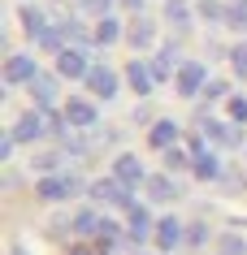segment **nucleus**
Masks as SVG:
<instances>
[{
    "label": "nucleus",
    "mask_w": 247,
    "mask_h": 255,
    "mask_svg": "<svg viewBox=\"0 0 247 255\" xmlns=\"http://www.w3.org/2000/svg\"><path fill=\"white\" fill-rule=\"evenodd\" d=\"M39 199H48V203H56V199H74L82 190V182L74 173H48V177H39Z\"/></svg>",
    "instance_id": "1"
},
{
    "label": "nucleus",
    "mask_w": 247,
    "mask_h": 255,
    "mask_svg": "<svg viewBox=\"0 0 247 255\" xmlns=\"http://www.w3.org/2000/svg\"><path fill=\"white\" fill-rule=\"evenodd\" d=\"M91 195H96L100 203H117V208H135V195H130V186H126V182H117V177H104V182H96V186H91Z\"/></svg>",
    "instance_id": "2"
},
{
    "label": "nucleus",
    "mask_w": 247,
    "mask_h": 255,
    "mask_svg": "<svg viewBox=\"0 0 247 255\" xmlns=\"http://www.w3.org/2000/svg\"><path fill=\"white\" fill-rule=\"evenodd\" d=\"M178 95H200L208 87V74H204V65L200 61H187V65H178Z\"/></svg>",
    "instance_id": "3"
},
{
    "label": "nucleus",
    "mask_w": 247,
    "mask_h": 255,
    "mask_svg": "<svg viewBox=\"0 0 247 255\" xmlns=\"http://www.w3.org/2000/svg\"><path fill=\"white\" fill-rule=\"evenodd\" d=\"M43 130H48V117H43V108H39V113H26V117H17L13 138H17V143H39Z\"/></svg>",
    "instance_id": "4"
},
{
    "label": "nucleus",
    "mask_w": 247,
    "mask_h": 255,
    "mask_svg": "<svg viewBox=\"0 0 247 255\" xmlns=\"http://www.w3.org/2000/svg\"><path fill=\"white\" fill-rule=\"evenodd\" d=\"M87 87H91V95H100V100H113V95H117V74H113L109 65H91Z\"/></svg>",
    "instance_id": "5"
},
{
    "label": "nucleus",
    "mask_w": 247,
    "mask_h": 255,
    "mask_svg": "<svg viewBox=\"0 0 247 255\" xmlns=\"http://www.w3.org/2000/svg\"><path fill=\"white\" fill-rule=\"evenodd\" d=\"M35 78H39V69H35L30 56H9V61H4V82H9V87H17V82H35Z\"/></svg>",
    "instance_id": "6"
},
{
    "label": "nucleus",
    "mask_w": 247,
    "mask_h": 255,
    "mask_svg": "<svg viewBox=\"0 0 247 255\" xmlns=\"http://www.w3.org/2000/svg\"><path fill=\"white\" fill-rule=\"evenodd\" d=\"M56 69H61L65 78H87V74H91V65H87V56H82L78 48H65V52L56 56Z\"/></svg>",
    "instance_id": "7"
},
{
    "label": "nucleus",
    "mask_w": 247,
    "mask_h": 255,
    "mask_svg": "<svg viewBox=\"0 0 247 255\" xmlns=\"http://www.w3.org/2000/svg\"><path fill=\"white\" fill-rule=\"evenodd\" d=\"M182 238H187V229H182L178 216H165L161 225H156V242H161V251H174Z\"/></svg>",
    "instance_id": "8"
},
{
    "label": "nucleus",
    "mask_w": 247,
    "mask_h": 255,
    "mask_svg": "<svg viewBox=\"0 0 247 255\" xmlns=\"http://www.w3.org/2000/svg\"><path fill=\"white\" fill-rule=\"evenodd\" d=\"M113 177H117V182H126V186H139V182H143V164H139V156H117Z\"/></svg>",
    "instance_id": "9"
},
{
    "label": "nucleus",
    "mask_w": 247,
    "mask_h": 255,
    "mask_svg": "<svg viewBox=\"0 0 247 255\" xmlns=\"http://www.w3.org/2000/svg\"><path fill=\"white\" fill-rule=\"evenodd\" d=\"M126 78H130V87H135L139 95H148L152 87H156V74H152V65H143V61H130V65H126Z\"/></svg>",
    "instance_id": "10"
},
{
    "label": "nucleus",
    "mask_w": 247,
    "mask_h": 255,
    "mask_svg": "<svg viewBox=\"0 0 247 255\" xmlns=\"http://www.w3.org/2000/svg\"><path fill=\"white\" fill-rule=\"evenodd\" d=\"M148 143L156 151H169L174 143H178V121H156L152 126V134H148Z\"/></svg>",
    "instance_id": "11"
},
{
    "label": "nucleus",
    "mask_w": 247,
    "mask_h": 255,
    "mask_svg": "<svg viewBox=\"0 0 247 255\" xmlns=\"http://www.w3.org/2000/svg\"><path fill=\"white\" fill-rule=\"evenodd\" d=\"M30 95H35V104H39V108H52V100H56V78L39 74V78L30 82Z\"/></svg>",
    "instance_id": "12"
},
{
    "label": "nucleus",
    "mask_w": 247,
    "mask_h": 255,
    "mask_svg": "<svg viewBox=\"0 0 247 255\" xmlns=\"http://www.w3.org/2000/svg\"><path fill=\"white\" fill-rule=\"evenodd\" d=\"M65 121L69 126H91V121H96V108L87 104V100H69L65 104Z\"/></svg>",
    "instance_id": "13"
},
{
    "label": "nucleus",
    "mask_w": 247,
    "mask_h": 255,
    "mask_svg": "<svg viewBox=\"0 0 247 255\" xmlns=\"http://www.w3.org/2000/svg\"><path fill=\"white\" fill-rule=\"evenodd\" d=\"M126 39L135 43V48H152V39H156V26H152L148 17H135V22H130V35H126Z\"/></svg>",
    "instance_id": "14"
},
{
    "label": "nucleus",
    "mask_w": 247,
    "mask_h": 255,
    "mask_svg": "<svg viewBox=\"0 0 247 255\" xmlns=\"http://www.w3.org/2000/svg\"><path fill=\"white\" fill-rule=\"evenodd\" d=\"M148 234H152V216H148V208H139V203H135V208H130V238L143 242Z\"/></svg>",
    "instance_id": "15"
},
{
    "label": "nucleus",
    "mask_w": 247,
    "mask_h": 255,
    "mask_svg": "<svg viewBox=\"0 0 247 255\" xmlns=\"http://www.w3.org/2000/svg\"><path fill=\"white\" fill-rule=\"evenodd\" d=\"M204 134L217 138V143H226V147L239 143V130H234V126H221V121H204Z\"/></svg>",
    "instance_id": "16"
},
{
    "label": "nucleus",
    "mask_w": 247,
    "mask_h": 255,
    "mask_svg": "<svg viewBox=\"0 0 247 255\" xmlns=\"http://www.w3.org/2000/svg\"><path fill=\"white\" fill-rule=\"evenodd\" d=\"M221 173V164H217V156H213V151H195V177H217Z\"/></svg>",
    "instance_id": "17"
},
{
    "label": "nucleus",
    "mask_w": 247,
    "mask_h": 255,
    "mask_svg": "<svg viewBox=\"0 0 247 255\" xmlns=\"http://www.w3.org/2000/svg\"><path fill=\"white\" fill-rule=\"evenodd\" d=\"M165 17H169L178 30H187V22H191V9H187V0H169V4H165Z\"/></svg>",
    "instance_id": "18"
},
{
    "label": "nucleus",
    "mask_w": 247,
    "mask_h": 255,
    "mask_svg": "<svg viewBox=\"0 0 247 255\" xmlns=\"http://www.w3.org/2000/svg\"><path fill=\"white\" fill-rule=\"evenodd\" d=\"M148 195L152 199H174V195H178V186H174V182H169V177H148Z\"/></svg>",
    "instance_id": "19"
},
{
    "label": "nucleus",
    "mask_w": 247,
    "mask_h": 255,
    "mask_svg": "<svg viewBox=\"0 0 247 255\" xmlns=\"http://www.w3.org/2000/svg\"><path fill=\"white\" fill-rule=\"evenodd\" d=\"M22 26H26L30 35H35V39H39L43 30H48V22H43V13H39V9H22Z\"/></svg>",
    "instance_id": "20"
},
{
    "label": "nucleus",
    "mask_w": 247,
    "mask_h": 255,
    "mask_svg": "<svg viewBox=\"0 0 247 255\" xmlns=\"http://www.w3.org/2000/svg\"><path fill=\"white\" fill-rule=\"evenodd\" d=\"M117 35H122V26H117L113 17H100V26H96V35H91V39H96V43H113Z\"/></svg>",
    "instance_id": "21"
},
{
    "label": "nucleus",
    "mask_w": 247,
    "mask_h": 255,
    "mask_svg": "<svg viewBox=\"0 0 247 255\" xmlns=\"http://www.w3.org/2000/svg\"><path fill=\"white\" fill-rule=\"evenodd\" d=\"M217 255H247V242L239 238V234H226V238L217 242Z\"/></svg>",
    "instance_id": "22"
},
{
    "label": "nucleus",
    "mask_w": 247,
    "mask_h": 255,
    "mask_svg": "<svg viewBox=\"0 0 247 255\" xmlns=\"http://www.w3.org/2000/svg\"><path fill=\"white\" fill-rule=\"evenodd\" d=\"M61 39H65V30H52V26H48V30L39 35V48H48V52H65Z\"/></svg>",
    "instance_id": "23"
},
{
    "label": "nucleus",
    "mask_w": 247,
    "mask_h": 255,
    "mask_svg": "<svg viewBox=\"0 0 247 255\" xmlns=\"http://www.w3.org/2000/svg\"><path fill=\"white\" fill-rule=\"evenodd\" d=\"M226 22L230 26H247V0H234L230 9H226Z\"/></svg>",
    "instance_id": "24"
},
{
    "label": "nucleus",
    "mask_w": 247,
    "mask_h": 255,
    "mask_svg": "<svg viewBox=\"0 0 247 255\" xmlns=\"http://www.w3.org/2000/svg\"><path fill=\"white\" fill-rule=\"evenodd\" d=\"M74 229H78V234H96V229H100V216L96 212H78V216H74Z\"/></svg>",
    "instance_id": "25"
},
{
    "label": "nucleus",
    "mask_w": 247,
    "mask_h": 255,
    "mask_svg": "<svg viewBox=\"0 0 247 255\" xmlns=\"http://www.w3.org/2000/svg\"><path fill=\"white\" fill-rule=\"evenodd\" d=\"M200 13H204L208 22H221V17H226V9H221L217 0H204V4H200Z\"/></svg>",
    "instance_id": "26"
},
{
    "label": "nucleus",
    "mask_w": 247,
    "mask_h": 255,
    "mask_svg": "<svg viewBox=\"0 0 247 255\" xmlns=\"http://www.w3.org/2000/svg\"><path fill=\"white\" fill-rule=\"evenodd\" d=\"M230 117L239 121V126L247 121V100H243V95H234V100H230Z\"/></svg>",
    "instance_id": "27"
},
{
    "label": "nucleus",
    "mask_w": 247,
    "mask_h": 255,
    "mask_svg": "<svg viewBox=\"0 0 247 255\" xmlns=\"http://www.w3.org/2000/svg\"><path fill=\"white\" fill-rule=\"evenodd\" d=\"M82 9H87V13H100V17H109L113 0H82Z\"/></svg>",
    "instance_id": "28"
},
{
    "label": "nucleus",
    "mask_w": 247,
    "mask_h": 255,
    "mask_svg": "<svg viewBox=\"0 0 247 255\" xmlns=\"http://www.w3.org/2000/svg\"><path fill=\"white\" fill-rule=\"evenodd\" d=\"M165 164H169V169H187V151L169 147V151H165Z\"/></svg>",
    "instance_id": "29"
},
{
    "label": "nucleus",
    "mask_w": 247,
    "mask_h": 255,
    "mask_svg": "<svg viewBox=\"0 0 247 255\" xmlns=\"http://www.w3.org/2000/svg\"><path fill=\"white\" fill-rule=\"evenodd\" d=\"M61 30H65V39H78V43L87 39V30H82L78 22H65V26H61Z\"/></svg>",
    "instance_id": "30"
},
{
    "label": "nucleus",
    "mask_w": 247,
    "mask_h": 255,
    "mask_svg": "<svg viewBox=\"0 0 247 255\" xmlns=\"http://www.w3.org/2000/svg\"><path fill=\"white\" fill-rule=\"evenodd\" d=\"M204 95H208V100H221V95H226V82H208Z\"/></svg>",
    "instance_id": "31"
},
{
    "label": "nucleus",
    "mask_w": 247,
    "mask_h": 255,
    "mask_svg": "<svg viewBox=\"0 0 247 255\" xmlns=\"http://www.w3.org/2000/svg\"><path fill=\"white\" fill-rule=\"evenodd\" d=\"M234 69H239V74H247V48H234Z\"/></svg>",
    "instance_id": "32"
},
{
    "label": "nucleus",
    "mask_w": 247,
    "mask_h": 255,
    "mask_svg": "<svg viewBox=\"0 0 247 255\" xmlns=\"http://www.w3.org/2000/svg\"><path fill=\"white\" fill-rule=\"evenodd\" d=\"M187 238H191V242H195V247H200V242H204V238H208V229H204V225H191V234H187Z\"/></svg>",
    "instance_id": "33"
},
{
    "label": "nucleus",
    "mask_w": 247,
    "mask_h": 255,
    "mask_svg": "<svg viewBox=\"0 0 247 255\" xmlns=\"http://www.w3.org/2000/svg\"><path fill=\"white\" fill-rule=\"evenodd\" d=\"M126 9H143V0H122Z\"/></svg>",
    "instance_id": "34"
},
{
    "label": "nucleus",
    "mask_w": 247,
    "mask_h": 255,
    "mask_svg": "<svg viewBox=\"0 0 247 255\" xmlns=\"http://www.w3.org/2000/svg\"><path fill=\"white\" fill-rule=\"evenodd\" d=\"M69 255H91V251H87V247H74V251H69Z\"/></svg>",
    "instance_id": "35"
},
{
    "label": "nucleus",
    "mask_w": 247,
    "mask_h": 255,
    "mask_svg": "<svg viewBox=\"0 0 247 255\" xmlns=\"http://www.w3.org/2000/svg\"><path fill=\"white\" fill-rule=\"evenodd\" d=\"M13 255H22V251H13Z\"/></svg>",
    "instance_id": "36"
}]
</instances>
